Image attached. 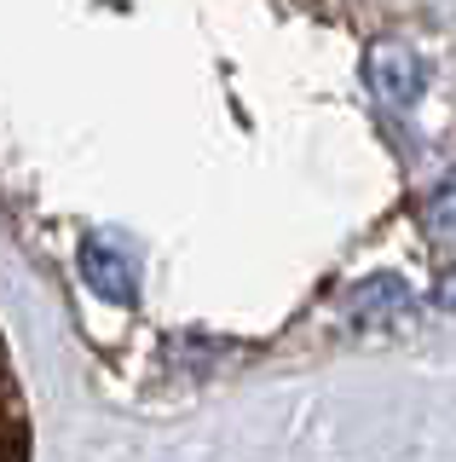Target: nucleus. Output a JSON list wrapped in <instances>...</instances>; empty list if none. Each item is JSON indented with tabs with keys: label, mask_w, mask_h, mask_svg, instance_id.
<instances>
[{
	"label": "nucleus",
	"mask_w": 456,
	"mask_h": 462,
	"mask_svg": "<svg viewBox=\"0 0 456 462\" xmlns=\"http://www.w3.org/2000/svg\"><path fill=\"white\" fill-rule=\"evenodd\" d=\"M35 451V428H30V393L18 382L12 346L0 336V462H30Z\"/></svg>",
	"instance_id": "f257e3e1"
},
{
	"label": "nucleus",
	"mask_w": 456,
	"mask_h": 462,
	"mask_svg": "<svg viewBox=\"0 0 456 462\" xmlns=\"http://www.w3.org/2000/svg\"><path fill=\"white\" fill-rule=\"evenodd\" d=\"M369 87H376V98H388V105H416L422 98V81H427V64L410 47H376L364 64Z\"/></svg>",
	"instance_id": "f03ea898"
},
{
	"label": "nucleus",
	"mask_w": 456,
	"mask_h": 462,
	"mask_svg": "<svg viewBox=\"0 0 456 462\" xmlns=\"http://www.w3.org/2000/svg\"><path fill=\"white\" fill-rule=\"evenodd\" d=\"M427 220H433L439 231H456V173L439 185L433 197H427Z\"/></svg>",
	"instance_id": "7ed1b4c3"
},
{
	"label": "nucleus",
	"mask_w": 456,
	"mask_h": 462,
	"mask_svg": "<svg viewBox=\"0 0 456 462\" xmlns=\"http://www.w3.org/2000/svg\"><path fill=\"white\" fill-rule=\"evenodd\" d=\"M398 300H405V289H398L393 278H381V283H369V289H359V307L376 318L381 307H398Z\"/></svg>",
	"instance_id": "20e7f679"
},
{
	"label": "nucleus",
	"mask_w": 456,
	"mask_h": 462,
	"mask_svg": "<svg viewBox=\"0 0 456 462\" xmlns=\"http://www.w3.org/2000/svg\"><path fill=\"white\" fill-rule=\"evenodd\" d=\"M433 300H439V307H445V312H456V266L445 272V278H439V289H433Z\"/></svg>",
	"instance_id": "39448f33"
}]
</instances>
